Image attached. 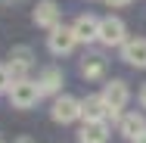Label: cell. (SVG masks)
<instances>
[{"label": "cell", "mask_w": 146, "mask_h": 143, "mask_svg": "<svg viewBox=\"0 0 146 143\" xmlns=\"http://www.w3.org/2000/svg\"><path fill=\"white\" fill-rule=\"evenodd\" d=\"M121 56H124V62H127V65L146 69V41H143V37L124 41V44H121Z\"/></svg>", "instance_id": "cell-7"}, {"label": "cell", "mask_w": 146, "mask_h": 143, "mask_svg": "<svg viewBox=\"0 0 146 143\" xmlns=\"http://www.w3.org/2000/svg\"><path fill=\"white\" fill-rule=\"evenodd\" d=\"M100 44H106V47H118V44H124V22L118 19V16H106V19H100V37H96Z\"/></svg>", "instance_id": "cell-3"}, {"label": "cell", "mask_w": 146, "mask_h": 143, "mask_svg": "<svg viewBox=\"0 0 146 143\" xmlns=\"http://www.w3.org/2000/svg\"><path fill=\"white\" fill-rule=\"evenodd\" d=\"M6 69H9V75H13V84H16V81H28L25 75H28V69H31V50L28 47H16V50L9 53Z\"/></svg>", "instance_id": "cell-5"}, {"label": "cell", "mask_w": 146, "mask_h": 143, "mask_svg": "<svg viewBox=\"0 0 146 143\" xmlns=\"http://www.w3.org/2000/svg\"><path fill=\"white\" fill-rule=\"evenodd\" d=\"M75 44H78L75 31H72V28H65V25H56V28L47 34V47H50V53H56V56H65V53H72V50H75Z\"/></svg>", "instance_id": "cell-2"}, {"label": "cell", "mask_w": 146, "mask_h": 143, "mask_svg": "<svg viewBox=\"0 0 146 143\" xmlns=\"http://www.w3.org/2000/svg\"><path fill=\"white\" fill-rule=\"evenodd\" d=\"M40 96H44V93H40L37 81H16V84L9 87V103H13V109H31Z\"/></svg>", "instance_id": "cell-1"}, {"label": "cell", "mask_w": 146, "mask_h": 143, "mask_svg": "<svg viewBox=\"0 0 146 143\" xmlns=\"http://www.w3.org/2000/svg\"><path fill=\"white\" fill-rule=\"evenodd\" d=\"M72 31H75V37L78 41H84V44H90V41H96L100 37V19L96 16H78L75 19V25H72Z\"/></svg>", "instance_id": "cell-9"}, {"label": "cell", "mask_w": 146, "mask_h": 143, "mask_svg": "<svg viewBox=\"0 0 146 143\" xmlns=\"http://www.w3.org/2000/svg\"><path fill=\"white\" fill-rule=\"evenodd\" d=\"M127 96H131V90H127V84H124V81H118V78H115V81H109V84H106V90H103L106 106H109V109H118V112L124 109Z\"/></svg>", "instance_id": "cell-8"}, {"label": "cell", "mask_w": 146, "mask_h": 143, "mask_svg": "<svg viewBox=\"0 0 146 143\" xmlns=\"http://www.w3.org/2000/svg\"><path fill=\"white\" fill-rule=\"evenodd\" d=\"M81 75H84V78H90V81L103 78V75H106V59L100 56V53L84 56V59H81Z\"/></svg>", "instance_id": "cell-13"}, {"label": "cell", "mask_w": 146, "mask_h": 143, "mask_svg": "<svg viewBox=\"0 0 146 143\" xmlns=\"http://www.w3.org/2000/svg\"><path fill=\"white\" fill-rule=\"evenodd\" d=\"M106 115H109V106H106L103 93L100 96H87L81 103V118H87V121H106Z\"/></svg>", "instance_id": "cell-11"}, {"label": "cell", "mask_w": 146, "mask_h": 143, "mask_svg": "<svg viewBox=\"0 0 146 143\" xmlns=\"http://www.w3.org/2000/svg\"><path fill=\"white\" fill-rule=\"evenodd\" d=\"M50 115H53V121H59V124H68V121H75L81 115V103L75 96H68V93H62V96H56Z\"/></svg>", "instance_id": "cell-4"}, {"label": "cell", "mask_w": 146, "mask_h": 143, "mask_svg": "<svg viewBox=\"0 0 146 143\" xmlns=\"http://www.w3.org/2000/svg\"><path fill=\"white\" fill-rule=\"evenodd\" d=\"M134 143H146V134H140V137H137V140H134Z\"/></svg>", "instance_id": "cell-18"}, {"label": "cell", "mask_w": 146, "mask_h": 143, "mask_svg": "<svg viewBox=\"0 0 146 143\" xmlns=\"http://www.w3.org/2000/svg\"><path fill=\"white\" fill-rule=\"evenodd\" d=\"M0 143H3V137H0Z\"/></svg>", "instance_id": "cell-20"}, {"label": "cell", "mask_w": 146, "mask_h": 143, "mask_svg": "<svg viewBox=\"0 0 146 143\" xmlns=\"http://www.w3.org/2000/svg\"><path fill=\"white\" fill-rule=\"evenodd\" d=\"M118 124H121V137H127L131 143L137 140L140 134H146V118H143V115H137V112L124 115V118H121Z\"/></svg>", "instance_id": "cell-12"}, {"label": "cell", "mask_w": 146, "mask_h": 143, "mask_svg": "<svg viewBox=\"0 0 146 143\" xmlns=\"http://www.w3.org/2000/svg\"><path fill=\"white\" fill-rule=\"evenodd\" d=\"M140 106H143V109H146V84L140 87Z\"/></svg>", "instance_id": "cell-17"}, {"label": "cell", "mask_w": 146, "mask_h": 143, "mask_svg": "<svg viewBox=\"0 0 146 143\" xmlns=\"http://www.w3.org/2000/svg\"><path fill=\"white\" fill-rule=\"evenodd\" d=\"M109 140V124L106 121H87L78 131V143H106Z\"/></svg>", "instance_id": "cell-10"}, {"label": "cell", "mask_w": 146, "mask_h": 143, "mask_svg": "<svg viewBox=\"0 0 146 143\" xmlns=\"http://www.w3.org/2000/svg\"><path fill=\"white\" fill-rule=\"evenodd\" d=\"M16 143H31V137H22V140H16Z\"/></svg>", "instance_id": "cell-19"}, {"label": "cell", "mask_w": 146, "mask_h": 143, "mask_svg": "<svg viewBox=\"0 0 146 143\" xmlns=\"http://www.w3.org/2000/svg\"><path fill=\"white\" fill-rule=\"evenodd\" d=\"M37 87H40V93H59V87H62V72L59 69H44L40 72V78H37Z\"/></svg>", "instance_id": "cell-14"}, {"label": "cell", "mask_w": 146, "mask_h": 143, "mask_svg": "<svg viewBox=\"0 0 146 143\" xmlns=\"http://www.w3.org/2000/svg\"><path fill=\"white\" fill-rule=\"evenodd\" d=\"M9 87H13V75L6 65H0V93H9Z\"/></svg>", "instance_id": "cell-15"}, {"label": "cell", "mask_w": 146, "mask_h": 143, "mask_svg": "<svg viewBox=\"0 0 146 143\" xmlns=\"http://www.w3.org/2000/svg\"><path fill=\"white\" fill-rule=\"evenodd\" d=\"M34 25L37 28H50V31L59 25V6L53 0H40L34 6Z\"/></svg>", "instance_id": "cell-6"}, {"label": "cell", "mask_w": 146, "mask_h": 143, "mask_svg": "<svg viewBox=\"0 0 146 143\" xmlns=\"http://www.w3.org/2000/svg\"><path fill=\"white\" fill-rule=\"evenodd\" d=\"M106 3H109V6H112V9H115V6H127V3H131V0H106Z\"/></svg>", "instance_id": "cell-16"}]
</instances>
